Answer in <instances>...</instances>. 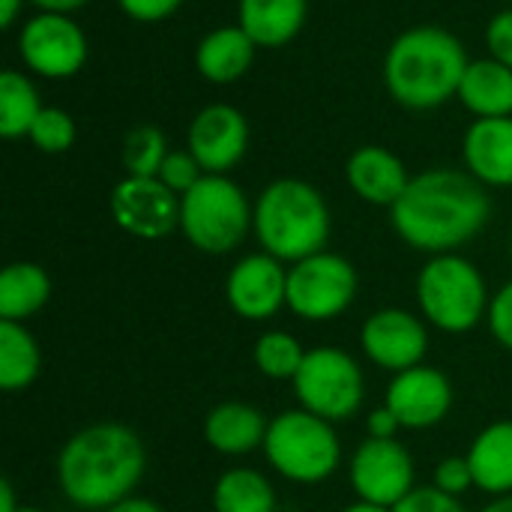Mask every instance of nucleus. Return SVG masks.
Returning a JSON list of instances; mask_svg holds the SVG:
<instances>
[{
    "mask_svg": "<svg viewBox=\"0 0 512 512\" xmlns=\"http://www.w3.org/2000/svg\"><path fill=\"white\" fill-rule=\"evenodd\" d=\"M486 186L468 171L432 168L414 174L402 198L390 207L396 234L417 252L447 255L471 243L489 222Z\"/></svg>",
    "mask_w": 512,
    "mask_h": 512,
    "instance_id": "1",
    "label": "nucleus"
},
{
    "mask_svg": "<svg viewBox=\"0 0 512 512\" xmlns=\"http://www.w3.org/2000/svg\"><path fill=\"white\" fill-rule=\"evenodd\" d=\"M144 471V441L120 423H96L75 432L57 459L60 492L81 510H111L132 498Z\"/></svg>",
    "mask_w": 512,
    "mask_h": 512,
    "instance_id": "2",
    "label": "nucleus"
},
{
    "mask_svg": "<svg viewBox=\"0 0 512 512\" xmlns=\"http://www.w3.org/2000/svg\"><path fill=\"white\" fill-rule=\"evenodd\" d=\"M471 57L456 33L432 24L402 30L384 54V87L408 111H435L459 96Z\"/></svg>",
    "mask_w": 512,
    "mask_h": 512,
    "instance_id": "3",
    "label": "nucleus"
},
{
    "mask_svg": "<svg viewBox=\"0 0 512 512\" xmlns=\"http://www.w3.org/2000/svg\"><path fill=\"white\" fill-rule=\"evenodd\" d=\"M252 231L267 255L282 264H297L324 252L330 240V207L312 183L279 177L258 195Z\"/></svg>",
    "mask_w": 512,
    "mask_h": 512,
    "instance_id": "4",
    "label": "nucleus"
},
{
    "mask_svg": "<svg viewBox=\"0 0 512 512\" xmlns=\"http://www.w3.org/2000/svg\"><path fill=\"white\" fill-rule=\"evenodd\" d=\"M417 303L423 318L441 333H471L489 315V288L477 264L447 252L432 255L417 276Z\"/></svg>",
    "mask_w": 512,
    "mask_h": 512,
    "instance_id": "5",
    "label": "nucleus"
},
{
    "mask_svg": "<svg viewBox=\"0 0 512 512\" xmlns=\"http://www.w3.org/2000/svg\"><path fill=\"white\" fill-rule=\"evenodd\" d=\"M255 204L228 174H204L180 195V234L207 255L234 252L252 231Z\"/></svg>",
    "mask_w": 512,
    "mask_h": 512,
    "instance_id": "6",
    "label": "nucleus"
},
{
    "mask_svg": "<svg viewBox=\"0 0 512 512\" xmlns=\"http://www.w3.org/2000/svg\"><path fill=\"white\" fill-rule=\"evenodd\" d=\"M264 456L273 465V471L285 480L315 486L336 474L342 462V444L330 420L315 417L306 408H297L282 411L270 420Z\"/></svg>",
    "mask_w": 512,
    "mask_h": 512,
    "instance_id": "7",
    "label": "nucleus"
},
{
    "mask_svg": "<svg viewBox=\"0 0 512 512\" xmlns=\"http://www.w3.org/2000/svg\"><path fill=\"white\" fill-rule=\"evenodd\" d=\"M294 393L300 408L309 414L330 423H345L366 399L363 369L342 348H312L294 378Z\"/></svg>",
    "mask_w": 512,
    "mask_h": 512,
    "instance_id": "8",
    "label": "nucleus"
},
{
    "mask_svg": "<svg viewBox=\"0 0 512 512\" xmlns=\"http://www.w3.org/2000/svg\"><path fill=\"white\" fill-rule=\"evenodd\" d=\"M360 279L348 258L336 252L309 255L288 270V309L303 321H333L357 297Z\"/></svg>",
    "mask_w": 512,
    "mask_h": 512,
    "instance_id": "9",
    "label": "nucleus"
},
{
    "mask_svg": "<svg viewBox=\"0 0 512 512\" xmlns=\"http://www.w3.org/2000/svg\"><path fill=\"white\" fill-rule=\"evenodd\" d=\"M87 54V36L72 15L36 12L18 30V57L39 78L66 81L84 69Z\"/></svg>",
    "mask_w": 512,
    "mask_h": 512,
    "instance_id": "10",
    "label": "nucleus"
},
{
    "mask_svg": "<svg viewBox=\"0 0 512 512\" xmlns=\"http://www.w3.org/2000/svg\"><path fill=\"white\" fill-rule=\"evenodd\" d=\"M351 489L357 501H369L378 507H396L402 504L417 486H414V459L408 447H402L396 438H369L357 447L348 468Z\"/></svg>",
    "mask_w": 512,
    "mask_h": 512,
    "instance_id": "11",
    "label": "nucleus"
},
{
    "mask_svg": "<svg viewBox=\"0 0 512 512\" xmlns=\"http://www.w3.org/2000/svg\"><path fill=\"white\" fill-rule=\"evenodd\" d=\"M111 219L138 240H162L180 231V195L159 177H123L111 189Z\"/></svg>",
    "mask_w": 512,
    "mask_h": 512,
    "instance_id": "12",
    "label": "nucleus"
},
{
    "mask_svg": "<svg viewBox=\"0 0 512 512\" xmlns=\"http://www.w3.org/2000/svg\"><path fill=\"white\" fill-rule=\"evenodd\" d=\"M186 150L198 159L204 174L234 171L249 150V123L246 114L228 102L204 105L186 132Z\"/></svg>",
    "mask_w": 512,
    "mask_h": 512,
    "instance_id": "13",
    "label": "nucleus"
},
{
    "mask_svg": "<svg viewBox=\"0 0 512 512\" xmlns=\"http://www.w3.org/2000/svg\"><path fill=\"white\" fill-rule=\"evenodd\" d=\"M360 345L378 369L399 375L423 363L429 351V330L408 309H378L363 321Z\"/></svg>",
    "mask_w": 512,
    "mask_h": 512,
    "instance_id": "14",
    "label": "nucleus"
},
{
    "mask_svg": "<svg viewBox=\"0 0 512 512\" xmlns=\"http://www.w3.org/2000/svg\"><path fill=\"white\" fill-rule=\"evenodd\" d=\"M225 300L243 321H267L288 306V270L279 258L255 252L240 258L225 279Z\"/></svg>",
    "mask_w": 512,
    "mask_h": 512,
    "instance_id": "15",
    "label": "nucleus"
},
{
    "mask_svg": "<svg viewBox=\"0 0 512 512\" xmlns=\"http://www.w3.org/2000/svg\"><path fill=\"white\" fill-rule=\"evenodd\" d=\"M402 423V429H432L453 408V384L435 366H414L393 375L384 402Z\"/></svg>",
    "mask_w": 512,
    "mask_h": 512,
    "instance_id": "16",
    "label": "nucleus"
},
{
    "mask_svg": "<svg viewBox=\"0 0 512 512\" xmlns=\"http://www.w3.org/2000/svg\"><path fill=\"white\" fill-rule=\"evenodd\" d=\"M345 180L357 198L375 207H393L411 183L408 165L399 153L381 144H363L348 156Z\"/></svg>",
    "mask_w": 512,
    "mask_h": 512,
    "instance_id": "17",
    "label": "nucleus"
},
{
    "mask_svg": "<svg viewBox=\"0 0 512 512\" xmlns=\"http://www.w3.org/2000/svg\"><path fill=\"white\" fill-rule=\"evenodd\" d=\"M465 171L483 186H512V117H480L462 138Z\"/></svg>",
    "mask_w": 512,
    "mask_h": 512,
    "instance_id": "18",
    "label": "nucleus"
},
{
    "mask_svg": "<svg viewBox=\"0 0 512 512\" xmlns=\"http://www.w3.org/2000/svg\"><path fill=\"white\" fill-rule=\"evenodd\" d=\"M258 45L240 24H225L210 30L195 48V69L210 84H234L255 63Z\"/></svg>",
    "mask_w": 512,
    "mask_h": 512,
    "instance_id": "19",
    "label": "nucleus"
},
{
    "mask_svg": "<svg viewBox=\"0 0 512 512\" xmlns=\"http://www.w3.org/2000/svg\"><path fill=\"white\" fill-rule=\"evenodd\" d=\"M270 420L249 402H222L204 420V441L222 456H246L264 447Z\"/></svg>",
    "mask_w": 512,
    "mask_h": 512,
    "instance_id": "20",
    "label": "nucleus"
},
{
    "mask_svg": "<svg viewBox=\"0 0 512 512\" xmlns=\"http://www.w3.org/2000/svg\"><path fill=\"white\" fill-rule=\"evenodd\" d=\"M309 15V0H240L237 24L258 48H285L297 39Z\"/></svg>",
    "mask_w": 512,
    "mask_h": 512,
    "instance_id": "21",
    "label": "nucleus"
},
{
    "mask_svg": "<svg viewBox=\"0 0 512 512\" xmlns=\"http://www.w3.org/2000/svg\"><path fill=\"white\" fill-rule=\"evenodd\" d=\"M456 99L474 114V120L512 117V69L495 57L471 60Z\"/></svg>",
    "mask_w": 512,
    "mask_h": 512,
    "instance_id": "22",
    "label": "nucleus"
},
{
    "mask_svg": "<svg viewBox=\"0 0 512 512\" xmlns=\"http://www.w3.org/2000/svg\"><path fill=\"white\" fill-rule=\"evenodd\" d=\"M468 462L477 489L495 498L512 495V420H498L486 426L474 438L468 450Z\"/></svg>",
    "mask_w": 512,
    "mask_h": 512,
    "instance_id": "23",
    "label": "nucleus"
},
{
    "mask_svg": "<svg viewBox=\"0 0 512 512\" xmlns=\"http://www.w3.org/2000/svg\"><path fill=\"white\" fill-rule=\"evenodd\" d=\"M51 300V276L33 261H15L0 273V321H27Z\"/></svg>",
    "mask_w": 512,
    "mask_h": 512,
    "instance_id": "24",
    "label": "nucleus"
},
{
    "mask_svg": "<svg viewBox=\"0 0 512 512\" xmlns=\"http://www.w3.org/2000/svg\"><path fill=\"white\" fill-rule=\"evenodd\" d=\"M42 369V351L33 333L18 321H0V387L6 393L27 390Z\"/></svg>",
    "mask_w": 512,
    "mask_h": 512,
    "instance_id": "25",
    "label": "nucleus"
},
{
    "mask_svg": "<svg viewBox=\"0 0 512 512\" xmlns=\"http://www.w3.org/2000/svg\"><path fill=\"white\" fill-rule=\"evenodd\" d=\"M216 512H276V492L261 471L231 468L213 486Z\"/></svg>",
    "mask_w": 512,
    "mask_h": 512,
    "instance_id": "26",
    "label": "nucleus"
},
{
    "mask_svg": "<svg viewBox=\"0 0 512 512\" xmlns=\"http://www.w3.org/2000/svg\"><path fill=\"white\" fill-rule=\"evenodd\" d=\"M42 108L45 105L39 102L33 81L18 69H3V75H0V135L6 141L27 138L30 126L36 123Z\"/></svg>",
    "mask_w": 512,
    "mask_h": 512,
    "instance_id": "27",
    "label": "nucleus"
},
{
    "mask_svg": "<svg viewBox=\"0 0 512 512\" xmlns=\"http://www.w3.org/2000/svg\"><path fill=\"white\" fill-rule=\"evenodd\" d=\"M252 360H255V369L264 378H270V381H294L303 360H306V351L291 333L270 330V333L258 336V342L252 348Z\"/></svg>",
    "mask_w": 512,
    "mask_h": 512,
    "instance_id": "28",
    "label": "nucleus"
},
{
    "mask_svg": "<svg viewBox=\"0 0 512 512\" xmlns=\"http://www.w3.org/2000/svg\"><path fill=\"white\" fill-rule=\"evenodd\" d=\"M168 153L171 150L162 129L144 123L126 132L120 147V162L126 168V177H156Z\"/></svg>",
    "mask_w": 512,
    "mask_h": 512,
    "instance_id": "29",
    "label": "nucleus"
},
{
    "mask_svg": "<svg viewBox=\"0 0 512 512\" xmlns=\"http://www.w3.org/2000/svg\"><path fill=\"white\" fill-rule=\"evenodd\" d=\"M78 138V129H75V120L66 108H57V105H45L36 117V123L30 126V135L27 141L39 150V153H48V156H57V153H66Z\"/></svg>",
    "mask_w": 512,
    "mask_h": 512,
    "instance_id": "30",
    "label": "nucleus"
},
{
    "mask_svg": "<svg viewBox=\"0 0 512 512\" xmlns=\"http://www.w3.org/2000/svg\"><path fill=\"white\" fill-rule=\"evenodd\" d=\"M156 177H159L171 192L186 195V192L204 177V168L198 165V159H195L189 150H171V153L165 156V162H162V168H159Z\"/></svg>",
    "mask_w": 512,
    "mask_h": 512,
    "instance_id": "31",
    "label": "nucleus"
},
{
    "mask_svg": "<svg viewBox=\"0 0 512 512\" xmlns=\"http://www.w3.org/2000/svg\"><path fill=\"white\" fill-rule=\"evenodd\" d=\"M474 471H471V462L468 456H447L438 462L435 468V489L453 495V498H462L468 489H474Z\"/></svg>",
    "mask_w": 512,
    "mask_h": 512,
    "instance_id": "32",
    "label": "nucleus"
},
{
    "mask_svg": "<svg viewBox=\"0 0 512 512\" xmlns=\"http://www.w3.org/2000/svg\"><path fill=\"white\" fill-rule=\"evenodd\" d=\"M393 512H468L459 498L435 489V486H420L414 489L402 504H396Z\"/></svg>",
    "mask_w": 512,
    "mask_h": 512,
    "instance_id": "33",
    "label": "nucleus"
},
{
    "mask_svg": "<svg viewBox=\"0 0 512 512\" xmlns=\"http://www.w3.org/2000/svg\"><path fill=\"white\" fill-rule=\"evenodd\" d=\"M486 321H489V330H492V336L498 339V345L512 351V282H507V285L492 297Z\"/></svg>",
    "mask_w": 512,
    "mask_h": 512,
    "instance_id": "34",
    "label": "nucleus"
},
{
    "mask_svg": "<svg viewBox=\"0 0 512 512\" xmlns=\"http://www.w3.org/2000/svg\"><path fill=\"white\" fill-rule=\"evenodd\" d=\"M486 45H489V57L501 60L512 69V6H504L501 12L492 15L486 27Z\"/></svg>",
    "mask_w": 512,
    "mask_h": 512,
    "instance_id": "35",
    "label": "nucleus"
},
{
    "mask_svg": "<svg viewBox=\"0 0 512 512\" xmlns=\"http://www.w3.org/2000/svg\"><path fill=\"white\" fill-rule=\"evenodd\" d=\"M120 12L132 21H141V24H156V21H165L171 18L183 0H117Z\"/></svg>",
    "mask_w": 512,
    "mask_h": 512,
    "instance_id": "36",
    "label": "nucleus"
},
{
    "mask_svg": "<svg viewBox=\"0 0 512 512\" xmlns=\"http://www.w3.org/2000/svg\"><path fill=\"white\" fill-rule=\"evenodd\" d=\"M366 429H369V438H396V432L402 429L399 417L384 405V408H375L366 420Z\"/></svg>",
    "mask_w": 512,
    "mask_h": 512,
    "instance_id": "37",
    "label": "nucleus"
},
{
    "mask_svg": "<svg viewBox=\"0 0 512 512\" xmlns=\"http://www.w3.org/2000/svg\"><path fill=\"white\" fill-rule=\"evenodd\" d=\"M27 3H33L39 12H63V15H72L81 6H87L90 0H27Z\"/></svg>",
    "mask_w": 512,
    "mask_h": 512,
    "instance_id": "38",
    "label": "nucleus"
},
{
    "mask_svg": "<svg viewBox=\"0 0 512 512\" xmlns=\"http://www.w3.org/2000/svg\"><path fill=\"white\" fill-rule=\"evenodd\" d=\"M105 512H165L159 504H153V501H147V498H126V501H120L117 507H111V510Z\"/></svg>",
    "mask_w": 512,
    "mask_h": 512,
    "instance_id": "39",
    "label": "nucleus"
},
{
    "mask_svg": "<svg viewBox=\"0 0 512 512\" xmlns=\"http://www.w3.org/2000/svg\"><path fill=\"white\" fill-rule=\"evenodd\" d=\"M21 9H24V0H0V24L9 30L18 21Z\"/></svg>",
    "mask_w": 512,
    "mask_h": 512,
    "instance_id": "40",
    "label": "nucleus"
},
{
    "mask_svg": "<svg viewBox=\"0 0 512 512\" xmlns=\"http://www.w3.org/2000/svg\"><path fill=\"white\" fill-rule=\"evenodd\" d=\"M18 510V504H15V489H12V483L9 480H3L0 483V512H15Z\"/></svg>",
    "mask_w": 512,
    "mask_h": 512,
    "instance_id": "41",
    "label": "nucleus"
},
{
    "mask_svg": "<svg viewBox=\"0 0 512 512\" xmlns=\"http://www.w3.org/2000/svg\"><path fill=\"white\" fill-rule=\"evenodd\" d=\"M483 512H512V495H501V498H495L492 504H486Z\"/></svg>",
    "mask_w": 512,
    "mask_h": 512,
    "instance_id": "42",
    "label": "nucleus"
},
{
    "mask_svg": "<svg viewBox=\"0 0 512 512\" xmlns=\"http://www.w3.org/2000/svg\"><path fill=\"white\" fill-rule=\"evenodd\" d=\"M342 512H393L390 507H378V504H369V501H357L351 507H345Z\"/></svg>",
    "mask_w": 512,
    "mask_h": 512,
    "instance_id": "43",
    "label": "nucleus"
},
{
    "mask_svg": "<svg viewBox=\"0 0 512 512\" xmlns=\"http://www.w3.org/2000/svg\"><path fill=\"white\" fill-rule=\"evenodd\" d=\"M15 512H42V510H39V507H18Z\"/></svg>",
    "mask_w": 512,
    "mask_h": 512,
    "instance_id": "44",
    "label": "nucleus"
},
{
    "mask_svg": "<svg viewBox=\"0 0 512 512\" xmlns=\"http://www.w3.org/2000/svg\"><path fill=\"white\" fill-rule=\"evenodd\" d=\"M510 3H512V0H510Z\"/></svg>",
    "mask_w": 512,
    "mask_h": 512,
    "instance_id": "45",
    "label": "nucleus"
}]
</instances>
